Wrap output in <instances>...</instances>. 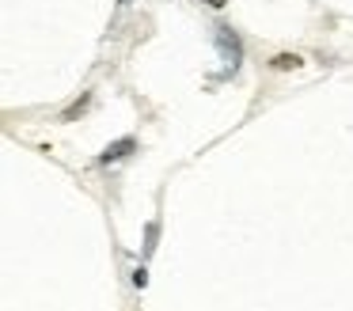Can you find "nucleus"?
<instances>
[{
	"mask_svg": "<svg viewBox=\"0 0 353 311\" xmlns=\"http://www.w3.org/2000/svg\"><path fill=\"white\" fill-rule=\"evenodd\" d=\"M122 4H130V0H122Z\"/></svg>",
	"mask_w": 353,
	"mask_h": 311,
	"instance_id": "nucleus-6",
	"label": "nucleus"
},
{
	"mask_svg": "<svg viewBox=\"0 0 353 311\" xmlns=\"http://www.w3.org/2000/svg\"><path fill=\"white\" fill-rule=\"evenodd\" d=\"M304 61L296 57V53H277V57H270V68L274 72H289V68H300Z\"/></svg>",
	"mask_w": 353,
	"mask_h": 311,
	"instance_id": "nucleus-3",
	"label": "nucleus"
},
{
	"mask_svg": "<svg viewBox=\"0 0 353 311\" xmlns=\"http://www.w3.org/2000/svg\"><path fill=\"white\" fill-rule=\"evenodd\" d=\"M145 239H148V243H145V250H152V247H156V224H148V232H145Z\"/></svg>",
	"mask_w": 353,
	"mask_h": 311,
	"instance_id": "nucleus-4",
	"label": "nucleus"
},
{
	"mask_svg": "<svg viewBox=\"0 0 353 311\" xmlns=\"http://www.w3.org/2000/svg\"><path fill=\"white\" fill-rule=\"evenodd\" d=\"M213 38H216V50H221V61H224V72L221 76H232L239 68V61H243V42H239V34L228 27V23L213 27Z\"/></svg>",
	"mask_w": 353,
	"mask_h": 311,
	"instance_id": "nucleus-1",
	"label": "nucleus"
},
{
	"mask_svg": "<svg viewBox=\"0 0 353 311\" xmlns=\"http://www.w3.org/2000/svg\"><path fill=\"white\" fill-rule=\"evenodd\" d=\"M133 148H137V141H133V137H122V141L107 144V148L99 152V163H103V167H107V163H118V159H125Z\"/></svg>",
	"mask_w": 353,
	"mask_h": 311,
	"instance_id": "nucleus-2",
	"label": "nucleus"
},
{
	"mask_svg": "<svg viewBox=\"0 0 353 311\" xmlns=\"http://www.w3.org/2000/svg\"><path fill=\"white\" fill-rule=\"evenodd\" d=\"M201 4H209V8H224L228 0H201Z\"/></svg>",
	"mask_w": 353,
	"mask_h": 311,
	"instance_id": "nucleus-5",
	"label": "nucleus"
}]
</instances>
